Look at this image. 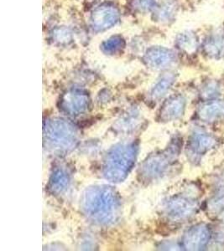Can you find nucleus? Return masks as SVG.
Listing matches in <instances>:
<instances>
[{
  "mask_svg": "<svg viewBox=\"0 0 224 251\" xmlns=\"http://www.w3.org/2000/svg\"><path fill=\"white\" fill-rule=\"evenodd\" d=\"M154 0H138V6L141 9L147 10L152 7Z\"/></svg>",
  "mask_w": 224,
  "mask_h": 251,
  "instance_id": "7",
  "label": "nucleus"
},
{
  "mask_svg": "<svg viewBox=\"0 0 224 251\" xmlns=\"http://www.w3.org/2000/svg\"><path fill=\"white\" fill-rule=\"evenodd\" d=\"M205 47L210 54H219L224 48V35L218 34L210 38Z\"/></svg>",
  "mask_w": 224,
  "mask_h": 251,
  "instance_id": "4",
  "label": "nucleus"
},
{
  "mask_svg": "<svg viewBox=\"0 0 224 251\" xmlns=\"http://www.w3.org/2000/svg\"><path fill=\"white\" fill-rule=\"evenodd\" d=\"M119 13L118 9L111 5H102L92 12L91 16L93 28L104 30L114 25L118 22Z\"/></svg>",
  "mask_w": 224,
  "mask_h": 251,
  "instance_id": "1",
  "label": "nucleus"
},
{
  "mask_svg": "<svg viewBox=\"0 0 224 251\" xmlns=\"http://www.w3.org/2000/svg\"><path fill=\"white\" fill-rule=\"evenodd\" d=\"M179 46L183 49L194 48L196 46V41L194 35L192 34H181L178 39Z\"/></svg>",
  "mask_w": 224,
  "mask_h": 251,
  "instance_id": "6",
  "label": "nucleus"
},
{
  "mask_svg": "<svg viewBox=\"0 0 224 251\" xmlns=\"http://www.w3.org/2000/svg\"><path fill=\"white\" fill-rule=\"evenodd\" d=\"M146 60L154 66H161L169 62L172 58V53L167 49L154 47L149 49L145 55Z\"/></svg>",
  "mask_w": 224,
  "mask_h": 251,
  "instance_id": "2",
  "label": "nucleus"
},
{
  "mask_svg": "<svg viewBox=\"0 0 224 251\" xmlns=\"http://www.w3.org/2000/svg\"><path fill=\"white\" fill-rule=\"evenodd\" d=\"M125 46L124 40L121 36H113L104 41L102 45V49L106 53H115L120 50Z\"/></svg>",
  "mask_w": 224,
  "mask_h": 251,
  "instance_id": "3",
  "label": "nucleus"
},
{
  "mask_svg": "<svg viewBox=\"0 0 224 251\" xmlns=\"http://www.w3.org/2000/svg\"><path fill=\"white\" fill-rule=\"evenodd\" d=\"M171 9H172V8H171V6H165L164 9H162L161 13H160V14H161V16L162 15V17H169V15H170V13H171Z\"/></svg>",
  "mask_w": 224,
  "mask_h": 251,
  "instance_id": "8",
  "label": "nucleus"
},
{
  "mask_svg": "<svg viewBox=\"0 0 224 251\" xmlns=\"http://www.w3.org/2000/svg\"><path fill=\"white\" fill-rule=\"evenodd\" d=\"M53 38L55 39L56 41H57L59 43H69L72 40V33L69 29L61 27V28H58L53 32Z\"/></svg>",
  "mask_w": 224,
  "mask_h": 251,
  "instance_id": "5",
  "label": "nucleus"
}]
</instances>
